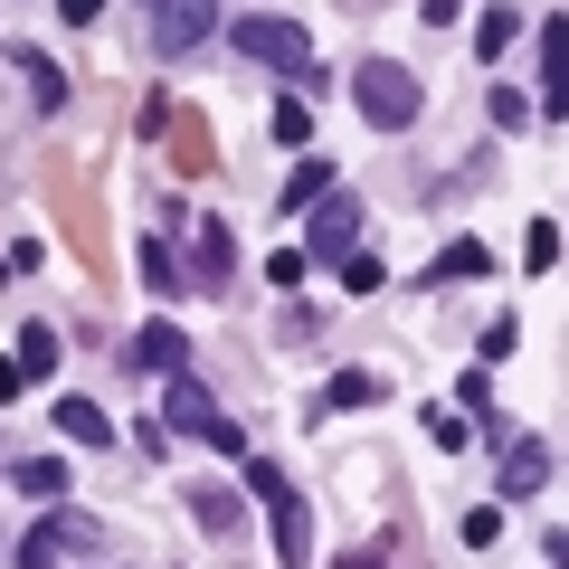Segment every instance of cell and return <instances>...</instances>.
<instances>
[{
	"label": "cell",
	"mask_w": 569,
	"mask_h": 569,
	"mask_svg": "<svg viewBox=\"0 0 569 569\" xmlns=\"http://www.w3.org/2000/svg\"><path fill=\"white\" fill-rule=\"evenodd\" d=\"M351 104H361L370 133H408V123H418V77H408L399 58H361L351 67Z\"/></svg>",
	"instance_id": "cell-1"
},
{
	"label": "cell",
	"mask_w": 569,
	"mask_h": 569,
	"mask_svg": "<svg viewBox=\"0 0 569 569\" xmlns=\"http://www.w3.org/2000/svg\"><path fill=\"white\" fill-rule=\"evenodd\" d=\"M133 257H142V284H152V295H190V284H181V257H171L162 238H142Z\"/></svg>",
	"instance_id": "cell-13"
},
{
	"label": "cell",
	"mask_w": 569,
	"mask_h": 569,
	"mask_svg": "<svg viewBox=\"0 0 569 569\" xmlns=\"http://www.w3.org/2000/svg\"><path fill=\"white\" fill-rule=\"evenodd\" d=\"M493 123H503V133H531V123H541V104H531L522 86H493Z\"/></svg>",
	"instance_id": "cell-18"
},
{
	"label": "cell",
	"mask_w": 569,
	"mask_h": 569,
	"mask_svg": "<svg viewBox=\"0 0 569 569\" xmlns=\"http://www.w3.org/2000/svg\"><path fill=\"white\" fill-rule=\"evenodd\" d=\"M58 20H77V29H86V20H104V0H58Z\"/></svg>",
	"instance_id": "cell-27"
},
{
	"label": "cell",
	"mask_w": 569,
	"mask_h": 569,
	"mask_svg": "<svg viewBox=\"0 0 569 569\" xmlns=\"http://www.w3.org/2000/svg\"><path fill=\"white\" fill-rule=\"evenodd\" d=\"M171 427H181V437H200V447H219V456H247L238 418H228V408L209 399L200 380H181V370H171Z\"/></svg>",
	"instance_id": "cell-3"
},
{
	"label": "cell",
	"mask_w": 569,
	"mask_h": 569,
	"mask_svg": "<svg viewBox=\"0 0 569 569\" xmlns=\"http://www.w3.org/2000/svg\"><path fill=\"white\" fill-rule=\"evenodd\" d=\"M58 437H77V447H114V427H104L96 399H58Z\"/></svg>",
	"instance_id": "cell-10"
},
{
	"label": "cell",
	"mask_w": 569,
	"mask_h": 569,
	"mask_svg": "<svg viewBox=\"0 0 569 569\" xmlns=\"http://www.w3.org/2000/svg\"><path fill=\"white\" fill-rule=\"evenodd\" d=\"M209 29H219V0H162V10H152V48H162V58L200 48Z\"/></svg>",
	"instance_id": "cell-5"
},
{
	"label": "cell",
	"mask_w": 569,
	"mask_h": 569,
	"mask_svg": "<svg viewBox=\"0 0 569 569\" xmlns=\"http://www.w3.org/2000/svg\"><path fill=\"white\" fill-rule=\"evenodd\" d=\"M29 96H39L48 114H58V104H67V77H58V67H48V58H29Z\"/></svg>",
	"instance_id": "cell-25"
},
{
	"label": "cell",
	"mask_w": 569,
	"mask_h": 569,
	"mask_svg": "<svg viewBox=\"0 0 569 569\" xmlns=\"http://www.w3.org/2000/svg\"><path fill=\"white\" fill-rule=\"evenodd\" d=\"M351 247H361V228H351V200H342V181H332L323 200H313V247H305V257H332V266H342Z\"/></svg>",
	"instance_id": "cell-6"
},
{
	"label": "cell",
	"mask_w": 569,
	"mask_h": 569,
	"mask_svg": "<svg viewBox=\"0 0 569 569\" xmlns=\"http://www.w3.org/2000/svg\"><path fill=\"white\" fill-rule=\"evenodd\" d=\"M305 266H313L305 247H276V257H266V284H284V295H295V284H305Z\"/></svg>",
	"instance_id": "cell-23"
},
{
	"label": "cell",
	"mask_w": 569,
	"mask_h": 569,
	"mask_svg": "<svg viewBox=\"0 0 569 569\" xmlns=\"http://www.w3.org/2000/svg\"><path fill=\"white\" fill-rule=\"evenodd\" d=\"M512 29H522L512 10H485V20H475V58H503V48H512Z\"/></svg>",
	"instance_id": "cell-19"
},
{
	"label": "cell",
	"mask_w": 569,
	"mask_h": 569,
	"mask_svg": "<svg viewBox=\"0 0 569 569\" xmlns=\"http://www.w3.org/2000/svg\"><path fill=\"white\" fill-rule=\"evenodd\" d=\"M541 58H550V77H541V114H569V20H541Z\"/></svg>",
	"instance_id": "cell-7"
},
{
	"label": "cell",
	"mask_w": 569,
	"mask_h": 569,
	"mask_svg": "<svg viewBox=\"0 0 569 569\" xmlns=\"http://www.w3.org/2000/svg\"><path fill=\"white\" fill-rule=\"evenodd\" d=\"M58 550H67V522L48 512V522H39V531L20 541V569H58Z\"/></svg>",
	"instance_id": "cell-17"
},
{
	"label": "cell",
	"mask_w": 569,
	"mask_h": 569,
	"mask_svg": "<svg viewBox=\"0 0 569 569\" xmlns=\"http://www.w3.org/2000/svg\"><path fill=\"white\" fill-rule=\"evenodd\" d=\"M522 266H531V276H550V266H560V228H531V238H522Z\"/></svg>",
	"instance_id": "cell-21"
},
{
	"label": "cell",
	"mask_w": 569,
	"mask_h": 569,
	"mask_svg": "<svg viewBox=\"0 0 569 569\" xmlns=\"http://www.w3.org/2000/svg\"><path fill=\"white\" fill-rule=\"evenodd\" d=\"M190 266H200V284H228L238 247H228V228H219V219H200V247H190Z\"/></svg>",
	"instance_id": "cell-11"
},
{
	"label": "cell",
	"mask_w": 569,
	"mask_h": 569,
	"mask_svg": "<svg viewBox=\"0 0 569 569\" xmlns=\"http://www.w3.org/2000/svg\"><path fill=\"white\" fill-rule=\"evenodd\" d=\"M10 276H20V266H10V257H0V284H10Z\"/></svg>",
	"instance_id": "cell-30"
},
{
	"label": "cell",
	"mask_w": 569,
	"mask_h": 569,
	"mask_svg": "<svg viewBox=\"0 0 569 569\" xmlns=\"http://www.w3.org/2000/svg\"><path fill=\"white\" fill-rule=\"evenodd\" d=\"M550 485V456L531 437H503V493H541Z\"/></svg>",
	"instance_id": "cell-9"
},
{
	"label": "cell",
	"mask_w": 569,
	"mask_h": 569,
	"mask_svg": "<svg viewBox=\"0 0 569 569\" xmlns=\"http://www.w3.org/2000/svg\"><path fill=\"white\" fill-rule=\"evenodd\" d=\"M228 39L247 48L257 67H313V48H305V20H276V10H257V20H238Z\"/></svg>",
	"instance_id": "cell-4"
},
{
	"label": "cell",
	"mask_w": 569,
	"mask_h": 569,
	"mask_svg": "<svg viewBox=\"0 0 569 569\" xmlns=\"http://www.w3.org/2000/svg\"><path fill=\"white\" fill-rule=\"evenodd\" d=\"M332 181H342L332 162H295V181H284V200H276V209H313V200H323Z\"/></svg>",
	"instance_id": "cell-14"
},
{
	"label": "cell",
	"mask_w": 569,
	"mask_h": 569,
	"mask_svg": "<svg viewBox=\"0 0 569 569\" xmlns=\"http://www.w3.org/2000/svg\"><path fill=\"white\" fill-rule=\"evenodd\" d=\"M541 550H550V569H569V531H550V541H541Z\"/></svg>",
	"instance_id": "cell-29"
},
{
	"label": "cell",
	"mask_w": 569,
	"mask_h": 569,
	"mask_svg": "<svg viewBox=\"0 0 569 569\" xmlns=\"http://www.w3.org/2000/svg\"><path fill=\"white\" fill-rule=\"evenodd\" d=\"M342 284H351V295H380V257H370V247H351V257H342Z\"/></svg>",
	"instance_id": "cell-22"
},
{
	"label": "cell",
	"mask_w": 569,
	"mask_h": 569,
	"mask_svg": "<svg viewBox=\"0 0 569 569\" xmlns=\"http://www.w3.org/2000/svg\"><path fill=\"white\" fill-rule=\"evenodd\" d=\"M456 276H493V247H475V238H456L447 257L427 266V284H456Z\"/></svg>",
	"instance_id": "cell-12"
},
{
	"label": "cell",
	"mask_w": 569,
	"mask_h": 569,
	"mask_svg": "<svg viewBox=\"0 0 569 569\" xmlns=\"http://www.w3.org/2000/svg\"><path fill=\"white\" fill-rule=\"evenodd\" d=\"M370 399H380V380H370V370H342V380L323 389V408H370Z\"/></svg>",
	"instance_id": "cell-20"
},
{
	"label": "cell",
	"mask_w": 569,
	"mask_h": 569,
	"mask_svg": "<svg viewBox=\"0 0 569 569\" xmlns=\"http://www.w3.org/2000/svg\"><path fill=\"white\" fill-rule=\"evenodd\" d=\"M276 142H284V152H305V142H313V114H305V104H276Z\"/></svg>",
	"instance_id": "cell-24"
},
{
	"label": "cell",
	"mask_w": 569,
	"mask_h": 569,
	"mask_svg": "<svg viewBox=\"0 0 569 569\" xmlns=\"http://www.w3.org/2000/svg\"><path fill=\"white\" fill-rule=\"evenodd\" d=\"M493 541H503V512L475 503V512H466V550H493Z\"/></svg>",
	"instance_id": "cell-26"
},
{
	"label": "cell",
	"mask_w": 569,
	"mask_h": 569,
	"mask_svg": "<svg viewBox=\"0 0 569 569\" xmlns=\"http://www.w3.org/2000/svg\"><path fill=\"white\" fill-rule=\"evenodd\" d=\"M247 485H257V503H266V541H276V560L305 569V560H313V512H305V493L284 485L276 466H247Z\"/></svg>",
	"instance_id": "cell-2"
},
{
	"label": "cell",
	"mask_w": 569,
	"mask_h": 569,
	"mask_svg": "<svg viewBox=\"0 0 569 569\" xmlns=\"http://www.w3.org/2000/svg\"><path fill=\"white\" fill-rule=\"evenodd\" d=\"M20 493H29V503H67V466H58V456H29V466H20Z\"/></svg>",
	"instance_id": "cell-15"
},
{
	"label": "cell",
	"mask_w": 569,
	"mask_h": 569,
	"mask_svg": "<svg viewBox=\"0 0 569 569\" xmlns=\"http://www.w3.org/2000/svg\"><path fill=\"white\" fill-rule=\"evenodd\" d=\"M20 370H29V380H58V332H48V323L20 332Z\"/></svg>",
	"instance_id": "cell-16"
},
{
	"label": "cell",
	"mask_w": 569,
	"mask_h": 569,
	"mask_svg": "<svg viewBox=\"0 0 569 569\" xmlns=\"http://www.w3.org/2000/svg\"><path fill=\"white\" fill-rule=\"evenodd\" d=\"M20 389H29V370H20V361H0V399H20Z\"/></svg>",
	"instance_id": "cell-28"
},
{
	"label": "cell",
	"mask_w": 569,
	"mask_h": 569,
	"mask_svg": "<svg viewBox=\"0 0 569 569\" xmlns=\"http://www.w3.org/2000/svg\"><path fill=\"white\" fill-rule=\"evenodd\" d=\"M181 361H190L181 323H142V332H133V370H162V380H171V370H181Z\"/></svg>",
	"instance_id": "cell-8"
}]
</instances>
